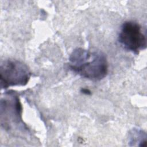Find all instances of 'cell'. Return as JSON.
I'll return each instance as SVG.
<instances>
[{"mask_svg": "<svg viewBox=\"0 0 147 147\" xmlns=\"http://www.w3.org/2000/svg\"><path fill=\"white\" fill-rule=\"evenodd\" d=\"M22 107L17 94L14 91H8L5 94L1 100V122L5 129L27 128L22 119Z\"/></svg>", "mask_w": 147, "mask_h": 147, "instance_id": "obj_2", "label": "cell"}, {"mask_svg": "<svg viewBox=\"0 0 147 147\" xmlns=\"http://www.w3.org/2000/svg\"><path fill=\"white\" fill-rule=\"evenodd\" d=\"M69 69L80 76L94 81L105 78L108 73V62L102 52L95 51L88 53L80 62L69 64Z\"/></svg>", "mask_w": 147, "mask_h": 147, "instance_id": "obj_1", "label": "cell"}, {"mask_svg": "<svg viewBox=\"0 0 147 147\" xmlns=\"http://www.w3.org/2000/svg\"><path fill=\"white\" fill-rule=\"evenodd\" d=\"M31 76L30 69L25 63L17 60H6L0 67L1 87L25 86Z\"/></svg>", "mask_w": 147, "mask_h": 147, "instance_id": "obj_3", "label": "cell"}, {"mask_svg": "<svg viewBox=\"0 0 147 147\" xmlns=\"http://www.w3.org/2000/svg\"><path fill=\"white\" fill-rule=\"evenodd\" d=\"M80 92L84 94V95H91V91L90 89L87 88H82L81 90H80Z\"/></svg>", "mask_w": 147, "mask_h": 147, "instance_id": "obj_6", "label": "cell"}, {"mask_svg": "<svg viewBox=\"0 0 147 147\" xmlns=\"http://www.w3.org/2000/svg\"><path fill=\"white\" fill-rule=\"evenodd\" d=\"M146 136L145 132L142 130L134 129L131 133L130 142H139L140 146H146Z\"/></svg>", "mask_w": 147, "mask_h": 147, "instance_id": "obj_5", "label": "cell"}, {"mask_svg": "<svg viewBox=\"0 0 147 147\" xmlns=\"http://www.w3.org/2000/svg\"><path fill=\"white\" fill-rule=\"evenodd\" d=\"M118 41L123 49L136 55L145 49L147 45L141 26L134 21H126L122 24Z\"/></svg>", "mask_w": 147, "mask_h": 147, "instance_id": "obj_4", "label": "cell"}]
</instances>
